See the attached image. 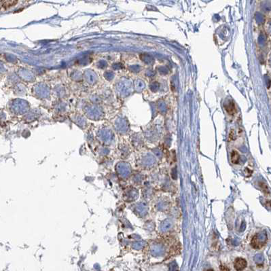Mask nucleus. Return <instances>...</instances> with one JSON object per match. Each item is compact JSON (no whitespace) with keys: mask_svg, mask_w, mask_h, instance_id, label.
<instances>
[{"mask_svg":"<svg viewBox=\"0 0 271 271\" xmlns=\"http://www.w3.org/2000/svg\"><path fill=\"white\" fill-rule=\"evenodd\" d=\"M247 262L246 260L242 258H238L235 260L234 267L237 271H243L247 267Z\"/></svg>","mask_w":271,"mask_h":271,"instance_id":"obj_1","label":"nucleus"},{"mask_svg":"<svg viewBox=\"0 0 271 271\" xmlns=\"http://www.w3.org/2000/svg\"><path fill=\"white\" fill-rule=\"evenodd\" d=\"M264 245V243L259 238V236L258 235H256L253 237L251 241V247L256 249H259L262 248Z\"/></svg>","mask_w":271,"mask_h":271,"instance_id":"obj_2","label":"nucleus"},{"mask_svg":"<svg viewBox=\"0 0 271 271\" xmlns=\"http://www.w3.org/2000/svg\"><path fill=\"white\" fill-rule=\"evenodd\" d=\"M225 109L228 112V114L230 115H235L236 113V108H235V105L233 101H229L227 104L224 105Z\"/></svg>","mask_w":271,"mask_h":271,"instance_id":"obj_3","label":"nucleus"},{"mask_svg":"<svg viewBox=\"0 0 271 271\" xmlns=\"http://www.w3.org/2000/svg\"><path fill=\"white\" fill-rule=\"evenodd\" d=\"M17 1H8V0H1L0 1L1 6L3 7L5 9L10 8V7L15 6L17 4Z\"/></svg>","mask_w":271,"mask_h":271,"instance_id":"obj_4","label":"nucleus"},{"mask_svg":"<svg viewBox=\"0 0 271 271\" xmlns=\"http://www.w3.org/2000/svg\"><path fill=\"white\" fill-rule=\"evenodd\" d=\"M239 160H240L239 154L235 150H233L231 153V162H233V164H237L239 162Z\"/></svg>","mask_w":271,"mask_h":271,"instance_id":"obj_5","label":"nucleus"},{"mask_svg":"<svg viewBox=\"0 0 271 271\" xmlns=\"http://www.w3.org/2000/svg\"><path fill=\"white\" fill-rule=\"evenodd\" d=\"M260 186L261 187V188H262L263 192H268V188H267V186H266V185H264L263 183H260Z\"/></svg>","mask_w":271,"mask_h":271,"instance_id":"obj_6","label":"nucleus"},{"mask_svg":"<svg viewBox=\"0 0 271 271\" xmlns=\"http://www.w3.org/2000/svg\"><path fill=\"white\" fill-rule=\"evenodd\" d=\"M220 271H230V269L228 268L227 266H221Z\"/></svg>","mask_w":271,"mask_h":271,"instance_id":"obj_7","label":"nucleus"},{"mask_svg":"<svg viewBox=\"0 0 271 271\" xmlns=\"http://www.w3.org/2000/svg\"><path fill=\"white\" fill-rule=\"evenodd\" d=\"M207 271H214L213 269H209V270H207Z\"/></svg>","mask_w":271,"mask_h":271,"instance_id":"obj_8","label":"nucleus"}]
</instances>
